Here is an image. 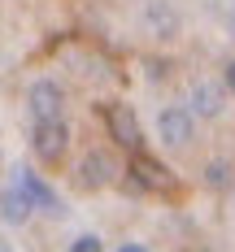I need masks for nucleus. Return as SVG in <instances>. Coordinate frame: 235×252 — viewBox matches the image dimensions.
<instances>
[{
    "label": "nucleus",
    "instance_id": "obj_3",
    "mask_svg": "<svg viewBox=\"0 0 235 252\" xmlns=\"http://www.w3.org/2000/svg\"><path fill=\"white\" fill-rule=\"evenodd\" d=\"M31 148H35V157H39L44 165H57V161L66 157V148H70V126L61 122V118L35 122V130H31Z\"/></svg>",
    "mask_w": 235,
    "mask_h": 252
},
{
    "label": "nucleus",
    "instance_id": "obj_7",
    "mask_svg": "<svg viewBox=\"0 0 235 252\" xmlns=\"http://www.w3.org/2000/svg\"><path fill=\"white\" fill-rule=\"evenodd\" d=\"M13 174H18V187L26 191V200L35 204V209H44V213H52V218L66 209V204H61V196H57V191H52V187L35 174V170H26V165H22V170H13Z\"/></svg>",
    "mask_w": 235,
    "mask_h": 252
},
{
    "label": "nucleus",
    "instance_id": "obj_8",
    "mask_svg": "<svg viewBox=\"0 0 235 252\" xmlns=\"http://www.w3.org/2000/svg\"><path fill=\"white\" fill-rule=\"evenodd\" d=\"M192 104H196V118H218V113L227 109V87L201 78V83L192 87Z\"/></svg>",
    "mask_w": 235,
    "mask_h": 252
},
{
    "label": "nucleus",
    "instance_id": "obj_16",
    "mask_svg": "<svg viewBox=\"0 0 235 252\" xmlns=\"http://www.w3.org/2000/svg\"><path fill=\"white\" fill-rule=\"evenodd\" d=\"M231 35H235V9H231Z\"/></svg>",
    "mask_w": 235,
    "mask_h": 252
},
{
    "label": "nucleus",
    "instance_id": "obj_2",
    "mask_svg": "<svg viewBox=\"0 0 235 252\" xmlns=\"http://www.w3.org/2000/svg\"><path fill=\"white\" fill-rule=\"evenodd\" d=\"M104 130H109V139H113L118 148H127V152L144 148V126H139V118H135V109L122 104V100L104 104Z\"/></svg>",
    "mask_w": 235,
    "mask_h": 252
},
{
    "label": "nucleus",
    "instance_id": "obj_15",
    "mask_svg": "<svg viewBox=\"0 0 235 252\" xmlns=\"http://www.w3.org/2000/svg\"><path fill=\"white\" fill-rule=\"evenodd\" d=\"M118 252H148V248H144V244H122Z\"/></svg>",
    "mask_w": 235,
    "mask_h": 252
},
{
    "label": "nucleus",
    "instance_id": "obj_6",
    "mask_svg": "<svg viewBox=\"0 0 235 252\" xmlns=\"http://www.w3.org/2000/svg\"><path fill=\"white\" fill-rule=\"evenodd\" d=\"M26 104H31V118H35V122H44V118H61V109H66V92H61L52 78H39V83H31Z\"/></svg>",
    "mask_w": 235,
    "mask_h": 252
},
{
    "label": "nucleus",
    "instance_id": "obj_1",
    "mask_svg": "<svg viewBox=\"0 0 235 252\" xmlns=\"http://www.w3.org/2000/svg\"><path fill=\"white\" fill-rule=\"evenodd\" d=\"M127 183L131 191H174L179 183H174V174H170V165H161L157 157H148V152H131V165H127Z\"/></svg>",
    "mask_w": 235,
    "mask_h": 252
},
{
    "label": "nucleus",
    "instance_id": "obj_11",
    "mask_svg": "<svg viewBox=\"0 0 235 252\" xmlns=\"http://www.w3.org/2000/svg\"><path fill=\"white\" fill-rule=\"evenodd\" d=\"M205 183L213 187V191H227V187H231V165H222V161H209Z\"/></svg>",
    "mask_w": 235,
    "mask_h": 252
},
{
    "label": "nucleus",
    "instance_id": "obj_5",
    "mask_svg": "<svg viewBox=\"0 0 235 252\" xmlns=\"http://www.w3.org/2000/svg\"><path fill=\"white\" fill-rule=\"evenodd\" d=\"M118 174H122V170H118V161H113L104 148H92L83 161H78V183H83L87 191L113 187V183H118Z\"/></svg>",
    "mask_w": 235,
    "mask_h": 252
},
{
    "label": "nucleus",
    "instance_id": "obj_10",
    "mask_svg": "<svg viewBox=\"0 0 235 252\" xmlns=\"http://www.w3.org/2000/svg\"><path fill=\"white\" fill-rule=\"evenodd\" d=\"M148 26L161 31V39H170V35L179 31V18H174V9H166V4H148Z\"/></svg>",
    "mask_w": 235,
    "mask_h": 252
},
{
    "label": "nucleus",
    "instance_id": "obj_9",
    "mask_svg": "<svg viewBox=\"0 0 235 252\" xmlns=\"http://www.w3.org/2000/svg\"><path fill=\"white\" fill-rule=\"evenodd\" d=\"M31 209H35V204L26 200V191L18 187V183H13V187H9V191L0 196V218H4L9 226H22L26 218H31Z\"/></svg>",
    "mask_w": 235,
    "mask_h": 252
},
{
    "label": "nucleus",
    "instance_id": "obj_17",
    "mask_svg": "<svg viewBox=\"0 0 235 252\" xmlns=\"http://www.w3.org/2000/svg\"><path fill=\"white\" fill-rule=\"evenodd\" d=\"M0 252H9V244H0Z\"/></svg>",
    "mask_w": 235,
    "mask_h": 252
},
{
    "label": "nucleus",
    "instance_id": "obj_4",
    "mask_svg": "<svg viewBox=\"0 0 235 252\" xmlns=\"http://www.w3.org/2000/svg\"><path fill=\"white\" fill-rule=\"evenodd\" d=\"M157 135H161V144H170V148H187V139L196 135L192 109H183V104L161 109V113H157Z\"/></svg>",
    "mask_w": 235,
    "mask_h": 252
},
{
    "label": "nucleus",
    "instance_id": "obj_14",
    "mask_svg": "<svg viewBox=\"0 0 235 252\" xmlns=\"http://www.w3.org/2000/svg\"><path fill=\"white\" fill-rule=\"evenodd\" d=\"M166 70H170L166 61H153V57H148V78H166Z\"/></svg>",
    "mask_w": 235,
    "mask_h": 252
},
{
    "label": "nucleus",
    "instance_id": "obj_12",
    "mask_svg": "<svg viewBox=\"0 0 235 252\" xmlns=\"http://www.w3.org/2000/svg\"><path fill=\"white\" fill-rule=\"evenodd\" d=\"M70 252H104V244L96 239V235H78L74 244H70Z\"/></svg>",
    "mask_w": 235,
    "mask_h": 252
},
{
    "label": "nucleus",
    "instance_id": "obj_13",
    "mask_svg": "<svg viewBox=\"0 0 235 252\" xmlns=\"http://www.w3.org/2000/svg\"><path fill=\"white\" fill-rule=\"evenodd\" d=\"M222 87H227V96H235V57L227 61V74H222Z\"/></svg>",
    "mask_w": 235,
    "mask_h": 252
}]
</instances>
